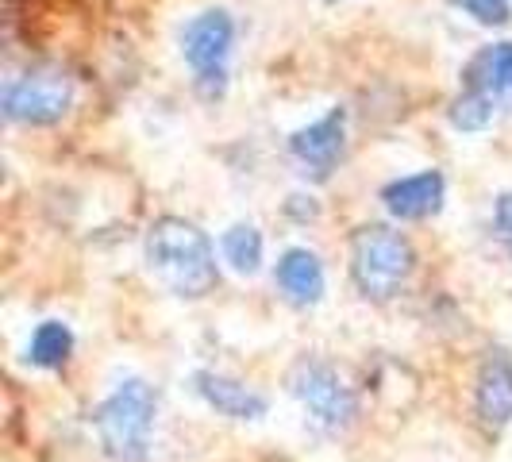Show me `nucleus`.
<instances>
[{
    "label": "nucleus",
    "mask_w": 512,
    "mask_h": 462,
    "mask_svg": "<svg viewBox=\"0 0 512 462\" xmlns=\"http://www.w3.org/2000/svg\"><path fill=\"white\" fill-rule=\"evenodd\" d=\"M143 258L147 270L174 297H205L216 285V251L208 235L181 216L154 220L143 243Z\"/></svg>",
    "instance_id": "obj_1"
},
{
    "label": "nucleus",
    "mask_w": 512,
    "mask_h": 462,
    "mask_svg": "<svg viewBox=\"0 0 512 462\" xmlns=\"http://www.w3.org/2000/svg\"><path fill=\"white\" fill-rule=\"evenodd\" d=\"M154 412H158V401H154V389L143 378H128V382L116 385L97 409V432H101L104 451L116 462L147 459Z\"/></svg>",
    "instance_id": "obj_2"
},
{
    "label": "nucleus",
    "mask_w": 512,
    "mask_h": 462,
    "mask_svg": "<svg viewBox=\"0 0 512 462\" xmlns=\"http://www.w3.org/2000/svg\"><path fill=\"white\" fill-rule=\"evenodd\" d=\"M351 274L366 297L389 301L412 274V247L401 231L366 224L351 239Z\"/></svg>",
    "instance_id": "obj_3"
},
{
    "label": "nucleus",
    "mask_w": 512,
    "mask_h": 462,
    "mask_svg": "<svg viewBox=\"0 0 512 462\" xmlns=\"http://www.w3.org/2000/svg\"><path fill=\"white\" fill-rule=\"evenodd\" d=\"M231 43H235V20L224 8H208L201 16H193L181 31V54L208 97L224 93Z\"/></svg>",
    "instance_id": "obj_4"
},
{
    "label": "nucleus",
    "mask_w": 512,
    "mask_h": 462,
    "mask_svg": "<svg viewBox=\"0 0 512 462\" xmlns=\"http://www.w3.org/2000/svg\"><path fill=\"white\" fill-rule=\"evenodd\" d=\"M74 101V85L62 70H27V74L12 77L4 85V116L12 124H54L66 116V108Z\"/></svg>",
    "instance_id": "obj_5"
},
{
    "label": "nucleus",
    "mask_w": 512,
    "mask_h": 462,
    "mask_svg": "<svg viewBox=\"0 0 512 462\" xmlns=\"http://www.w3.org/2000/svg\"><path fill=\"white\" fill-rule=\"evenodd\" d=\"M289 389L324 432H339L355 420V393L328 362H301L289 378Z\"/></svg>",
    "instance_id": "obj_6"
},
{
    "label": "nucleus",
    "mask_w": 512,
    "mask_h": 462,
    "mask_svg": "<svg viewBox=\"0 0 512 462\" xmlns=\"http://www.w3.org/2000/svg\"><path fill=\"white\" fill-rule=\"evenodd\" d=\"M343 131H347V112L343 108H332L316 124L293 131L289 151L297 158L301 174H312V178H328L332 174L339 154H343Z\"/></svg>",
    "instance_id": "obj_7"
},
{
    "label": "nucleus",
    "mask_w": 512,
    "mask_h": 462,
    "mask_svg": "<svg viewBox=\"0 0 512 462\" xmlns=\"http://www.w3.org/2000/svg\"><path fill=\"white\" fill-rule=\"evenodd\" d=\"M382 201L397 220L436 216L439 205H443V174L439 170H424V174H412V178L389 181L382 189Z\"/></svg>",
    "instance_id": "obj_8"
},
{
    "label": "nucleus",
    "mask_w": 512,
    "mask_h": 462,
    "mask_svg": "<svg viewBox=\"0 0 512 462\" xmlns=\"http://www.w3.org/2000/svg\"><path fill=\"white\" fill-rule=\"evenodd\" d=\"M193 389H197L220 416H231V420H258V416H266V409H270L258 389L235 382L228 374H216V370H201V374L193 378Z\"/></svg>",
    "instance_id": "obj_9"
},
{
    "label": "nucleus",
    "mask_w": 512,
    "mask_h": 462,
    "mask_svg": "<svg viewBox=\"0 0 512 462\" xmlns=\"http://www.w3.org/2000/svg\"><path fill=\"white\" fill-rule=\"evenodd\" d=\"M466 89L486 93L493 104H512V39L486 47L466 66Z\"/></svg>",
    "instance_id": "obj_10"
},
{
    "label": "nucleus",
    "mask_w": 512,
    "mask_h": 462,
    "mask_svg": "<svg viewBox=\"0 0 512 462\" xmlns=\"http://www.w3.org/2000/svg\"><path fill=\"white\" fill-rule=\"evenodd\" d=\"M278 285L293 305H316L324 297V266L320 258L305 251V247H293L285 251L278 262Z\"/></svg>",
    "instance_id": "obj_11"
},
{
    "label": "nucleus",
    "mask_w": 512,
    "mask_h": 462,
    "mask_svg": "<svg viewBox=\"0 0 512 462\" xmlns=\"http://www.w3.org/2000/svg\"><path fill=\"white\" fill-rule=\"evenodd\" d=\"M478 416L493 428L512 420V366L505 359H489L478 374Z\"/></svg>",
    "instance_id": "obj_12"
},
{
    "label": "nucleus",
    "mask_w": 512,
    "mask_h": 462,
    "mask_svg": "<svg viewBox=\"0 0 512 462\" xmlns=\"http://www.w3.org/2000/svg\"><path fill=\"white\" fill-rule=\"evenodd\" d=\"M70 351H74V332L62 320H43L31 335V343H27V359L35 366H43V370L62 366L70 359Z\"/></svg>",
    "instance_id": "obj_13"
},
{
    "label": "nucleus",
    "mask_w": 512,
    "mask_h": 462,
    "mask_svg": "<svg viewBox=\"0 0 512 462\" xmlns=\"http://www.w3.org/2000/svg\"><path fill=\"white\" fill-rule=\"evenodd\" d=\"M220 251L235 274H258L262 266V231L255 224H231L220 239Z\"/></svg>",
    "instance_id": "obj_14"
},
{
    "label": "nucleus",
    "mask_w": 512,
    "mask_h": 462,
    "mask_svg": "<svg viewBox=\"0 0 512 462\" xmlns=\"http://www.w3.org/2000/svg\"><path fill=\"white\" fill-rule=\"evenodd\" d=\"M493 112H497V104L489 101L486 93H478V89H462V97H455L451 108H447V120H451L459 131H482L489 120H493Z\"/></svg>",
    "instance_id": "obj_15"
},
{
    "label": "nucleus",
    "mask_w": 512,
    "mask_h": 462,
    "mask_svg": "<svg viewBox=\"0 0 512 462\" xmlns=\"http://www.w3.org/2000/svg\"><path fill=\"white\" fill-rule=\"evenodd\" d=\"M462 8L486 27H501L509 24V0H459Z\"/></svg>",
    "instance_id": "obj_16"
},
{
    "label": "nucleus",
    "mask_w": 512,
    "mask_h": 462,
    "mask_svg": "<svg viewBox=\"0 0 512 462\" xmlns=\"http://www.w3.org/2000/svg\"><path fill=\"white\" fill-rule=\"evenodd\" d=\"M493 216H497V228H501L512 239V193H501V197H497V208H493Z\"/></svg>",
    "instance_id": "obj_17"
}]
</instances>
